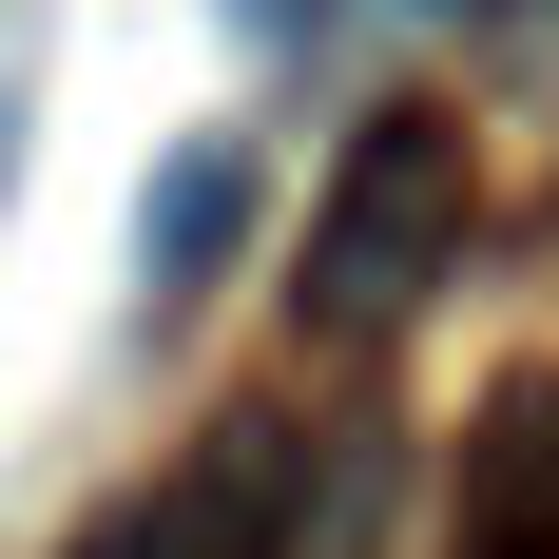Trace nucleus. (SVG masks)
<instances>
[{"instance_id":"obj_1","label":"nucleus","mask_w":559,"mask_h":559,"mask_svg":"<svg viewBox=\"0 0 559 559\" xmlns=\"http://www.w3.org/2000/svg\"><path fill=\"white\" fill-rule=\"evenodd\" d=\"M463 193H483L463 116H444V97H386V116L329 155V193H309V271H289V329H309V347H386L405 309L444 289Z\"/></svg>"},{"instance_id":"obj_2","label":"nucleus","mask_w":559,"mask_h":559,"mask_svg":"<svg viewBox=\"0 0 559 559\" xmlns=\"http://www.w3.org/2000/svg\"><path fill=\"white\" fill-rule=\"evenodd\" d=\"M289 502H309V425L289 405H231L174 483H135L97 540H58V559H289Z\"/></svg>"},{"instance_id":"obj_3","label":"nucleus","mask_w":559,"mask_h":559,"mask_svg":"<svg viewBox=\"0 0 559 559\" xmlns=\"http://www.w3.org/2000/svg\"><path fill=\"white\" fill-rule=\"evenodd\" d=\"M444 559H559V367H502V386L463 405Z\"/></svg>"},{"instance_id":"obj_4","label":"nucleus","mask_w":559,"mask_h":559,"mask_svg":"<svg viewBox=\"0 0 559 559\" xmlns=\"http://www.w3.org/2000/svg\"><path fill=\"white\" fill-rule=\"evenodd\" d=\"M251 213H271L251 135H174V155H155V193H135V271H155V309H193V289L251 251Z\"/></svg>"},{"instance_id":"obj_5","label":"nucleus","mask_w":559,"mask_h":559,"mask_svg":"<svg viewBox=\"0 0 559 559\" xmlns=\"http://www.w3.org/2000/svg\"><path fill=\"white\" fill-rule=\"evenodd\" d=\"M231 20H251V39H309V20H329V0H231Z\"/></svg>"},{"instance_id":"obj_6","label":"nucleus","mask_w":559,"mask_h":559,"mask_svg":"<svg viewBox=\"0 0 559 559\" xmlns=\"http://www.w3.org/2000/svg\"><path fill=\"white\" fill-rule=\"evenodd\" d=\"M0 174H20V116H0Z\"/></svg>"},{"instance_id":"obj_7","label":"nucleus","mask_w":559,"mask_h":559,"mask_svg":"<svg viewBox=\"0 0 559 559\" xmlns=\"http://www.w3.org/2000/svg\"><path fill=\"white\" fill-rule=\"evenodd\" d=\"M444 20H463V0H444Z\"/></svg>"}]
</instances>
